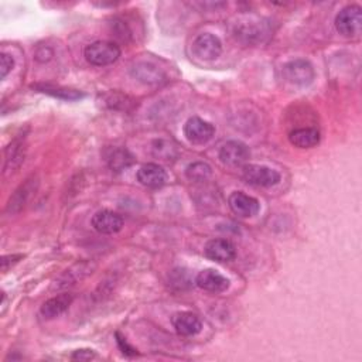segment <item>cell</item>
I'll list each match as a JSON object with an SVG mask.
<instances>
[{
  "instance_id": "cell-14",
  "label": "cell",
  "mask_w": 362,
  "mask_h": 362,
  "mask_svg": "<svg viewBox=\"0 0 362 362\" xmlns=\"http://www.w3.org/2000/svg\"><path fill=\"white\" fill-rule=\"evenodd\" d=\"M195 283L198 288L211 293H221L229 288V280L214 269H205L200 272L195 277Z\"/></svg>"
},
{
  "instance_id": "cell-23",
  "label": "cell",
  "mask_w": 362,
  "mask_h": 362,
  "mask_svg": "<svg viewBox=\"0 0 362 362\" xmlns=\"http://www.w3.org/2000/svg\"><path fill=\"white\" fill-rule=\"evenodd\" d=\"M151 153L158 159L173 160L178 156V149L173 142L167 139H158L151 143Z\"/></svg>"
},
{
  "instance_id": "cell-3",
  "label": "cell",
  "mask_w": 362,
  "mask_h": 362,
  "mask_svg": "<svg viewBox=\"0 0 362 362\" xmlns=\"http://www.w3.org/2000/svg\"><path fill=\"white\" fill-rule=\"evenodd\" d=\"M335 29L344 37H356L362 29V9L356 5L344 8L335 17Z\"/></svg>"
},
{
  "instance_id": "cell-7",
  "label": "cell",
  "mask_w": 362,
  "mask_h": 362,
  "mask_svg": "<svg viewBox=\"0 0 362 362\" xmlns=\"http://www.w3.org/2000/svg\"><path fill=\"white\" fill-rule=\"evenodd\" d=\"M251 158L249 147L239 140H229L220 149V160L231 167L245 164Z\"/></svg>"
},
{
  "instance_id": "cell-11",
  "label": "cell",
  "mask_w": 362,
  "mask_h": 362,
  "mask_svg": "<svg viewBox=\"0 0 362 362\" xmlns=\"http://www.w3.org/2000/svg\"><path fill=\"white\" fill-rule=\"evenodd\" d=\"M92 226L99 234L114 235L123 228V218L114 211H98L92 217Z\"/></svg>"
},
{
  "instance_id": "cell-26",
  "label": "cell",
  "mask_w": 362,
  "mask_h": 362,
  "mask_svg": "<svg viewBox=\"0 0 362 362\" xmlns=\"http://www.w3.org/2000/svg\"><path fill=\"white\" fill-rule=\"evenodd\" d=\"M14 67V60L12 56L2 53L0 54V76H2V80L6 78V75L13 70Z\"/></svg>"
},
{
  "instance_id": "cell-22",
  "label": "cell",
  "mask_w": 362,
  "mask_h": 362,
  "mask_svg": "<svg viewBox=\"0 0 362 362\" xmlns=\"http://www.w3.org/2000/svg\"><path fill=\"white\" fill-rule=\"evenodd\" d=\"M34 89L48 94L54 98L58 99H64V100H76V99H81L84 98V94L76 91V89H70V88H64V87H56V85H48V84H37L33 85Z\"/></svg>"
},
{
  "instance_id": "cell-9",
  "label": "cell",
  "mask_w": 362,
  "mask_h": 362,
  "mask_svg": "<svg viewBox=\"0 0 362 362\" xmlns=\"http://www.w3.org/2000/svg\"><path fill=\"white\" fill-rule=\"evenodd\" d=\"M234 36L244 44L259 43L268 36V25L262 21H241L237 24Z\"/></svg>"
},
{
  "instance_id": "cell-8",
  "label": "cell",
  "mask_w": 362,
  "mask_h": 362,
  "mask_svg": "<svg viewBox=\"0 0 362 362\" xmlns=\"http://www.w3.org/2000/svg\"><path fill=\"white\" fill-rule=\"evenodd\" d=\"M228 204H229V209L232 210V213L242 218L255 217L261 210L259 201L242 191L232 193L228 198Z\"/></svg>"
},
{
  "instance_id": "cell-30",
  "label": "cell",
  "mask_w": 362,
  "mask_h": 362,
  "mask_svg": "<svg viewBox=\"0 0 362 362\" xmlns=\"http://www.w3.org/2000/svg\"><path fill=\"white\" fill-rule=\"evenodd\" d=\"M51 57H53V50L48 47H40L36 51V60L39 61H48Z\"/></svg>"
},
{
  "instance_id": "cell-15",
  "label": "cell",
  "mask_w": 362,
  "mask_h": 362,
  "mask_svg": "<svg viewBox=\"0 0 362 362\" xmlns=\"http://www.w3.org/2000/svg\"><path fill=\"white\" fill-rule=\"evenodd\" d=\"M138 181L140 184L149 189H160L166 184L167 174L164 169L159 164L149 163L139 169L138 171Z\"/></svg>"
},
{
  "instance_id": "cell-6",
  "label": "cell",
  "mask_w": 362,
  "mask_h": 362,
  "mask_svg": "<svg viewBox=\"0 0 362 362\" xmlns=\"http://www.w3.org/2000/svg\"><path fill=\"white\" fill-rule=\"evenodd\" d=\"M215 135V127L198 116L190 118L184 125V136L194 145H204L210 142Z\"/></svg>"
},
{
  "instance_id": "cell-1",
  "label": "cell",
  "mask_w": 362,
  "mask_h": 362,
  "mask_svg": "<svg viewBox=\"0 0 362 362\" xmlns=\"http://www.w3.org/2000/svg\"><path fill=\"white\" fill-rule=\"evenodd\" d=\"M85 60L95 67H105L118 61L120 48L112 41H94L84 50Z\"/></svg>"
},
{
  "instance_id": "cell-12",
  "label": "cell",
  "mask_w": 362,
  "mask_h": 362,
  "mask_svg": "<svg viewBox=\"0 0 362 362\" xmlns=\"http://www.w3.org/2000/svg\"><path fill=\"white\" fill-rule=\"evenodd\" d=\"M131 72L139 83H143L147 85L160 84L166 80V72L159 65L150 63V61L136 63L132 67Z\"/></svg>"
},
{
  "instance_id": "cell-27",
  "label": "cell",
  "mask_w": 362,
  "mask_h": 362,
  "mask_svg": "<svg viewBox=\"0 0 362 362\" xmlns=\"http://www.w3.org/2000/svg\"><path fill=\"white\" fill-rule=\"evenodd\" d=\"M116 339H118V340H116V341H118V345H119V348L122 350L123 354H126V355H138V351H136L134 347L129 345L127 341H126V339H123L119 332H116Z\"/></svg>"
},
{
  "instance_id": "cell-10",
  "label": "cell",
  "mask_w": 362,
  "mask_h": 362,
  "mask_svg": "<svg viewBox=\"0 0 362 362\" xmlns=\"http://www.w3.org/2000/svg\"><path fill=\"white\" fill-rule=\"evenodd\" d=\"M39 187V180L37 177L32 175L30 178H28L24 181V183L14 191V194L10 197L9 202H8V209L6 211L9 214H16L19 213L21 209H24V205L29 202V200L32 198V195L37 191Z\"/></svg>"
},
{
  "instance_id": "cell-17",
  "label": "cell",
  "mask_w": 362,
  "mask_h": 362,
  "mask_svg": "<svg viewBox=\"0 0 362 362\" xmlns=\"http://www.w3.org/2000/svg\"><path fill=\"white\" fill-rule=\"evenodd\" d=\"M105 160L112 171L120 173L135 163V156L125 147H109L103 153Z\"/></svg>"
},
{
  "instance_id": "cell-21",
  "label": "cell",
  "mask_w": 362,
  "mask_h": 362,
  "mask_svg": "<svg viewBox=\"0 0 362 362\" xmlns=\"http://www.w3.org/2000/svg\"><path fill=\"white\" fill-rule=\"evenodd\" d=\"M89 273H92V266L87 262H83V264H78L72 266L71 269L65 270L60 277L58 280H56V288L57 289H64V288H68V286H72V284H75L78 280L84 279L85 276H88Z\"/></svg>"
},
{
  "instance_id": "cell-19",
  "label": "cell",
  "mask_w": 362,
  "mask_h": 362,
  "mask_svg": "<svg viewBox=\"0 0 362 362\" xmlns=\"http://www.w3.org/2000/svg\"><path fill=\"white\" fill-rule=\"evenodd\" d=\"M289 140L299 149H312L320 143V132L315 127L295 129L289 134Z\"/></svg>"
},
{
  "instance_id": "cell-13",
  "label": "cell",
  "mask_w": 362,
  "mask_h": 362,
  "mask_svg": "<svg viewBox=\"0 0 362 362\" xmlns=\"http://www.w3.org/2000/svg\"><path fill=\"white\" fill-rule=\"evenodd\" d=\"M205 256L215 262H231L235 259L237 249L228 239H213L205 245Z\"/></svg>"
},
{
  "instance_id": "cell-5",
  "label": "cell",
  "mask_w": 362,
  "mask_h": 362,
  "mask_svg": "<svg viewBox=\"0 0 362 362\" xmlns=\"http://www.w3.org/2000/svg\"><path fill=\"white\" fill-rule=\"evenodd\" d=\"M221 53H222V43L217 36L211 33L200 34L193 41V54L200 60L213 61L218 58Z\"/></svg>"
},
{
  "instance_id": "cell-2",
  "label": "cell",
  "mask_w": 362,
  "mask_h": 362,
  "mask_svg": "<svg viewBox=\"0 0 362 362\" xmlns=\"http://www.w3.org/2000/svg\"><path fill=\"white\" fill-rule=\"evenodd\" d=\"M283 76L288 83L297 87H307L316 78V71L312 63L304 58H296L283 65Z\"/></svg>"
},
{
  "instance_id": "cell-18",
  "label": "cell",
  "mask_w": 362,
  "mask_h": 362,
  "mask_svg": "<svg viewBox=\"0 0 362 362\" xmlns=\"http://www.w3.org/2000/svg\"><path fill=\"white\" fill-rule=\"evenodd\" d=\"M74 300V295L71 293H63V295H58L53 299L47 300L41 308H40V315L43 319L45 320H53L58 316H61L65 310L71 306Z\"/></svg>"
},
{
  "instance_id": "cell-16",
  "label": "cell",
  "mask_w": 362,
  "mask_h": 362,
  "mask_svg": "<svg viewBox=\"0 0 362 362\" xmlns=\"http://www.w3.org/2000/svg\"><path fill=\"white\" fill-rule=\"evenodd\" d=\"M171 323L175 331L180 335H183V337H193V335L198 334L202 330V323L198 319V316L190 312H181L174 315Z\"/></svg>"
},
{
  "instance_id": "cell-20",
  "label": "cell",
  "mask_w": 362,
  "mask_h": 362,
  "mask_svg": "<svg viewBox=\"0 0 362 362\" xmlns=\"http://www.w3.org/2000/svg\"><path fill=\"white\" fill-rule=\"evenodd\" d=\"M24 156H25L24 139L13 140L6 149V159H5L3 173L8 174V173H12L16 169H19L20 164L24 162Z\"/></svg>"
},
{
  "instance_id": "cell-28",
  "label": "cell",
  "mask_w": 362,
  "mask_h": 362,
  "mask_svg": "<svg viewBox=\"0 0 362 362\" xmlns=\"http://www.w3.org/2000/svg\"><path fill=\"white\" fill-rule=\"evenodd\" d=\"M21 255H6L2 257V270L6 272L12 265H14L16 262H19V259H21Z\"/></svg>"
},
{
  "instance_id": "cell-25",
  "label": "cell",
  "mask_w": 362,
  "mask_h": 362,
  "mask_svg": "<svg viewBox=\"0 0 362 362\" xmlns=\"http://www.w3.org/2000/svg\"><path fill=\"white\" fill-rule=\"evenodd\" d=\"M193 280L187 270L184 269H175L170 275V286L175 290H186L190 289Z\"/></svg>"
},
{
  "instance_id": "cell-29",
  "label": "cell",
  "mask_w": 362,
  "mask_h": 362,
  "mask_svg": "<svg viewBox=\"0 0 362 362\" xmlns=\"http://www.w3.org/2000/svg\"><path fill=\"white\" fill-rule=\"evenodd\" d=\"M95 358V352L92 350H78L72 354V359L75 361H88Z\"/></svg>"
},
{
  "instance_id": "cell-24",
  "label": "cell",
  "mask_w": 362,
  "mask_h": 362,
  "mask_svg": "<svg viewBox=\"0 0 362 362\" xmlns=\"http://www.w3.org/2000/svg\"><path fill=\"white\" fill-rule=\"evenodd\" d=\"M186 175L189 180L194 181V183H204V181L211 178L213 170L209 164L204 162H195L187 167Z\"/></svg>"
},
{
  "instance_id": "cell-4",
  "label": "cell",
  "mask_w": 362,
  "mask_h": 362,
  "mask_svg": "<svg viewBox=\"0 0 362 362\" xmlns=\"http://www.w3.org/2000/svg\"><path fill=\"white\" fill-rule=\"evenodd\" d=\"M242 177L248 184L256 187H273L280 181V174L276 170L259 164L244 166Z\"/></svg>"
}]
</instances>
